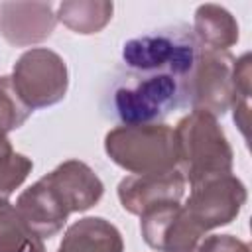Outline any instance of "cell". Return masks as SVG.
I'll return each mask as SVG.
<instances>
[{
  "mask_svg": "<svg viewBox=\"0 0 252 252\" xmlns=\"http://www.w3.org/2000/svg\"><path fill=\"white\" fill-rule=\"evenodd\" d=\"M173 136L179 171L191 187L232 173V148L217 116L191 110L177 122Z\"/></svg>",
  "mask_w": 252,
  "mask_h": 252,
  "instance_id": "6da1fadb",
  "label": "cell"
},
{
  "mask_svg": "<svg viewBox=\"0 0 252 252\" xmlns=\"http://www.w3.org/2000/svg\"><path fill=\"white\" fill-rule=\"evenodd\" d=\"M112 2L106 0H67L57 8V20L75 33H98L112 20Z\"/></svg>",
  "mask_w": 252,
  "mask_h": 252,
  "instance_id": "9a60e30c",
  "label": "cell"
},
{
  "mask_svg": "<svg viewBox=\"0 0 252 252\" xmlns=\"http://www.w3.org/2000/svg\"><path fill=\"white\" fill-rule=\"evenodd\" d=\"M33 161L14 152L6 134L0 132V199H8L32 173Z\"/></svg>",
  "mask_w": 252,
  "mask_h": 252,
  "instance_id": "e0dca14e",
  "label": "cell"
},
{
  "mask_svg": "<svg viewBox=\"0 0 252 252\" xmlns=\"http://www.w3.org/2000/svg\"><path fill=\"white\" fill-rule=\"evenodd\" d=\"M43 179L53 189L69 215L94 207L104 193L100 177L85 161L79 159H67L59 163L51 173L43 175Z\"/></svg>",
  "mask_w": 252,
  "mask_h": 252,
  "instance_id": "8fae6325",
  "label": "cell"
},
{
  "mask_svg": "<svg viewBox=\"0 0 252 252\" xmlns=\"http://www.w3.org/2000/svg\"><path fill=\"white\" fill-rule=\"evenodd\" d=\"M104 152L116 165L134 175L177 169L173 128L161 122L112 128L104 136Z\"/></svg>",
  "mask_w": 252,
  "mask_h": 252,
  "instance_id": "277c9868",
  "label": "cell"
},
{
  "mask_svg": "<svg viewBox=\"0 0 252 252\" xmlns=\"http://www.w3.org/2000/svg\"><path fill=\"white\" fill-rule=\"evenodd\" d=\"M195 252H250V246L232 234H211L199 242Z\"/></svg>",
  "mask_w": 252,
  "mask_h": 252,
  "instance_id": "ffe728a7",
  "label": "cell"
},
{
  "mask_svg": "<svg viewBox=\"0 0 252 252\" xmlns=\"http://www.w3.org/2000/svg\"><path fill=\"white\" fill-rule=\"evenodd\" d=\"M57 16L49 2H2L0 4V33L16 47H28L45 41Z\"/></svg>",
  "mask_w": 252,
  "mask_h": 252,
  "instance_id": "30bf717a",
  "label": "cell"
},
{
  "mask_svg": "<svg viewBox=\"0 0 252 252\" xmlns=\"http://www.w3.org/2000/svg\"><path fill=\"white\" fill-rule=\"evenodd\" d=\"M234 57L228 51L201 47L193 71L185 79V102L193 110L222 116L232 102Z\"/></svg>",
  "mask_w": 252,
  "mask_h": 252,
  "instance_id": "8992f818",
  "label": "cell"
},
{
  "mask_svg": "<svg viewBox=\"0 0 252 252\" xmlns=\"http://www.w3.org/2000/svg\"><path fill=\"white\" fill-rule=\"evenodd\" d=\"M248 193L244 183L236 175L228 173L193 185L183 209L189 219L207 232L211 228L230 224L242 211Z\"/></svg>",
  "mask_w": 252,
  "mask_h": 252,
  "instance_id": "52a82bcc",
  "label": "cell"
},
{
  "mask_svg": "<svg viewBox=\"0 0 252 252\" xmlns=\"http://www.w3.org/2000/svg\"><path fill=\"white\" fill-rule=\"evenodd\" d=\"M193 33L207 49L228 51L238 41V24L234 16L219 4H201L195 10Z\"/></svg>",
  "mask_w": 252,
  "mask_h": 252,
  "instance_id": "5bb4252c",
  "label": "cell"
},
{
  "mask_svg": "<svg viewBox=\"0 0 252 252\" xmlns=\"http://www.w3.org/2000/svg\"><path fill=\"white\" fill-rule=\"evenodd\" d=\"M16 209L22 220L35 232L39 238H51L61 232L67 222V209L61 205L53 189L41 177L33 185H30L16 201Z\"/></svg>",
  "mask_w": 252,
  "mask_h": 252,
  "instance_id": "7c38bea8",
  "label": "cell"
},
{
  "mask_svg": "<svg viewBox=\"0 0 252 252\" xmlns=\"http://www.w3.org/2000/svg\"><path fill=\"white\" fill-rule=\"evenodd\" d=\"M30 114L32 110L18 96L12 85V79L8 75H2L0 77V132L8 134L20 128L28 120Z\"/></svg>",
  "mask_w": 252,
  "mask_h": 252,
  "instance_id": "d6986e66",
  "label": "cell"
},
{
  "mask_svg": "<svg viewBox=\"0 0 252 252\" xmlns=\"http://www.w3.org/2000/svg\"><path fill=\"white\" fill-rule=\"evenodd\" d=\"M185 185L187 181L179 169L128 175L118 183V199L124 211L140 217L144 211L156 205L179 203L185 195Z\"/></svg>",
  "mask_w": 252,
  "mask_h": 252,
  "instance_id": "9c48e42d",
  "label": "cell"
},
{
  "mask_svg": "<svg viewBox=\"0 0 252 252\" xmlns=\"http://www.w3.org/2000/svg\"><path fill=\"white\" fill-rule=\"evenodd\" d=\"M57 252H124V240L110 220L85 217L65 230Z\"/></svg>",
  "mask_w": 252,
  "mask_h": 252,
  "instance_id": "4fadbf2b",
  "label": "cell"
},
{
  "mask_svg": "<svg viewBox=\"0 0 252 252\" xmlns=\"http://www.w3.org/2000/svg\"><path fill=\"white\" fill-rule=\"evenodd\" d=\"M0 252H45L43 238L30 230L8 199H0Z\"/></svg>",
  "mask_w": 252,
  "mask_h": 252,
  "instance_id": "2e32d148",
  "label": "cell"
},
{
  "mask_svg": "<svg viewBox=\"0 0 252 252\" xmlns=\"http://www.w3.org/2000/svg\"><path fill=\"white\" fill-rule=\"evenodd\" d=\"M110 112L122 126L158 124L185 104V85L167 73L128 71L110 89Z\"/></svg>",
  "mask_w": 252,
  "mask_h": 252,
  "instance_id": "7a4b0ae2",
  "label": "cell"
},
{
  "mask_svg": "<svg viewBox=\"0 0 252 252\" xmlns=\"http://www.w3.org/2000/svg\"><path fill=\"white\" fill-rule=\"evenodd\" d=\"M201 47L193 30L187 26H169L128 39L122 47V63L128 71L167 73L185 85Z\"/></svg>",
  "mask_w": 252,
  "mask_h": 252,
  "instance_id": "3957f363",
  "label": "cell"
},
{
  "mask_svg": "<svg viewBox=\"0 0 252 252\" xmlns=\"http://www.w3.org/2000/svg\"><path fill=\"white\" fill-rule=\"evenodd\" d=\"M140 230L146 244L158 252H195L205 234L179 203H163L144 211Z\"/></svg>",
  "mask_w": 252,
  "mask_h": 252,
  "instance_id": "ba28073f",
  "label": "cell"
},
{
  "mask_svg": "<svg viewBox=\"0 0 252 252\" xmlns=\"http://www.w3.org/2000/svg\"><path fill=\"white\" fill-rule=\"evenodd\" d=\"M232 102L230 106L234 108V122L246 136V126H248V116H250V53H244L242 57L234 59V71H232Z\"/></svg>",
  "mask_w": 252,
  "mask_h": 252,
  "instance_id": "ac0fdd59",
  "label": "cell"
},
{
  "mask_svg": "<svg viewBox=\"0 0 252 252\" xmlns=\"http://www.w3.org/2000/svg\"><path fill=\"white\" fill-rule=\"evenodd\" d=\"M12 85L30 108H45L65 98L69 87V71L63 57L47 47L24 51L14 63Z\"/></svg>",
  "mask_w": 252,
  "mask_h": 252,
  "instance_id": "5b68a950",
  "label": "cell"
}]
</instances>
